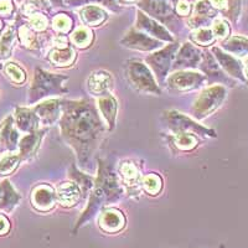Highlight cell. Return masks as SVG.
<instances>
[{
  "instance_id": "cell-9",
  "label": "cell",
  "mask_w": 248,
  "mask_h": 248,
  "mask_svg": "<svg viewBox=\"0 0 248 248\" xmlns=\"http://www.w3.org/2000/svg\"><path fill=\"white\" fill-rule=\"evenodd\" d=\"M201 60H202V52H201L200 48L190 43H185L181 46L179 54L175 57V62L171 66V70H192V68L200 66Z\"/></svg>"
},
{
  "instance_id": "cell-21",
  "label": "cell",
  "mask_w": 248,
  "mask_h": 248,
  "mask_svg": "<svg viewBox=\"0 0 248 248\" xmlns=\"http://www.w3.org/2000/svg\"><path fill=\"white\" fill-rule=\"evenodd\" d=\"M21 201V195L17 194L9 180L0 183V211L12 212Z\"/></svg>"
},
{
  "instance_id": "cell-42",
  "label": "cell",
  "mask_w": 248,
  "mask_h": 248,
  "mask_svg": "<svg viewBox=\"0 0 248 248\" xmlns=\"http://www.w3.org/2000/svg\"><path fill=\"white\" fill-rule=\"evenodd\" d=\"M175 12L178 13V15H180V16H187L191 13V5L186 0H179L176 8H175Z\"/></svg>"
},
{
  "instance_id": "cell-17",
  "label": "cell",
  "mask_w": 248,
  "mask_h": 248,
  "mask_svg": "<svg viewBox=\"0 0 248 248\" xmlns=\"http://www.w3.org/2000/svg\"><path fill=\"white\" fill-rule=\"evenodd\" d=\"M46 129H37L32 133H29L20 139L19 141V155L21 160H28L36 154L39 149L40 141L44 138Z\"/></svg>"
},
{
  "instance_id": "cell-26",
  "label": "cell",
  "mask_w": 248,
  "mask_h": 248,
  "mask_svg": "<svg viewBox=\"0 0 248 248\" xmlns=\"http://www.w3.org/2000/svg\"><path fill=\"white\" fill-rule=\"evenodd\" d=\"M79 16L85 25L98 26L107 20V13L97 5H86L79 10Z\"/></svg>"
},
{
  "instance_id": "cell-4",
  "label": "cell",
  "mask_w": 248,
  "mask_h": 248,
  "mask_svg": "<svg viewBox=\"0 0 248 248\" xmlns=\"http://www.w3.org/2000/svg\"><path fill=\"white\" fill-rule=\"evenodd\" d=\"M163 119L167 123L168 128L174 134L179 133H192L201 137H216L215 130L203 127L190 117L185 116L178 110H167L163 113Z\"/></svg>"
},
{
  "instance_id": "cell-37",
  "label": "cell",
  "mask_w": 248,
  "mask_h": 248,
  "mask_svg": "<svg viewBox=\"0 0 248 248\" xmlns=\"http://www.w3.org/2000/svg\"><path fill=\"white\" fill-rule=\"evenodd\" d=\"M223 48H226L227 51H231L233 54H242V52L248 51V40L238 36L231 37L223 45Z\"/></svg>"
},
{
  "instance_id": "cell-32",
  "label": "cell",
  "mask_w": 248,
  "mask_h": 248,
  "mask_svg": "<svg viewBox=\"0 0 248 248\" xmlns=\"http://www.w3.org/2000/svg\"><path fill=\"white\" fill-rule=\"evenodd\" d=\"M20 161H21V158L19 154H13V153L4 154L0 158V175L5 176V175L12 174L19 167Z\"/></svg>"
},
{
  "instance_id": "cell-29",
  "label": "cell",
  "mask_w": 248,
  "mask_h": 248,
  "mask_svg": "<svg viewBox=\"0 0 248 248\" xmlns=\"http://www.w3.org/2000/svg\"><path fill=\"white\" fill-rule=\"evenodd\" d=\"M15 39V31L13 26H9L0 37V60H6L10 57L13 50V44Z\"/></svg>"
},
{
  "instance_id": "cell-12",
  "label": "cell",
  "mask_w": 248,
  "mask_h": 248,
  "mask_svg": "<svg viewBox=\"0 0 248 248\" xmlns=\"http://www.w3.org/2000/svg\"><path fill=\"white\" fill-rule=\"evenodd\" d=\"M136 29L137 30L147 32L148 35H153L159 41H168V43H172L174 41V39H172V36L170 35V32L167 29L161 26L158 21H155L154 19H150L149 16H147L140 10L137 14Z\"/></svg>"
},
{
  "instance_id": "cell-8",
  "label": "cell",
  "mask_w": 248,
  "mask_h": 248,
  "mask_svg": "<svg viewBox=\"0 0 248 248\" xmlns=\"http://www.w3.org/2000/svg\"><path fill=\"white\" fill-rule=\"evenodd\" d=\"M206 76L195 71H176L170 75L167 79V85L170 90L178 91V92H185V91H192L200 88L205 83Z\"/></svg>"
},
{
  "instance_id": "cell-16",
  "label": "cell",
  "mask_w": 248,
  "mask_h": 248,
  "mask_svg": "<svg viewBox=\"0 0 248 248\" xmlns=\"http://www.w3.org/2000/svg\"><path fill=\"white\" fill-rule=\"evenodd\" d=\"M56 195L57 201L63 207H72V206L77 205L81 199H83L81 187L75 181H66V183L60 184Z\"/></svg>"
},
{
  "instance_id": "cell-31",
  "label": "cell",
  "mask_w": 248,
  "mask_h": 248,
  "mask_svg": "<svg viewBox=\"0 0 248 248\" xmlns=\"http://www.w3.org/2000/svg\"><path fill=\"white\" fill-rule=\"evenodd\" d=\"M19 39L21 45L29 50H36L40 47L37 43V36L29 25H21L19 28Z\"/></svg>"
},
{
  "instance_id": "cell-22",
  "label": "cell",
  "mask_w": 248,
  "mask_h": 248,
  "mask_svg": "<svg viewBox=\"0 0 248 248\" xmlns=\"http://www.w3.org/2000/svg\"><path fill=\"white\" fill-rule=\"evenodd\" d=\"M119 172H121V178L123 180V184L128 187L129 192L132 194L137 192L139 187L141 186V175L139 172L138 168L136 167V164L132 161H124L119 167Z\"/></svg>"
},
{
  "instance_id": "cell-40",
  "label": "cell",
  "mask_w": 248,
  "mask_h": 248,
  "mask_svg": "<svg viewBox=\"0 0 248 248\" xmlns=\"http://www.w3.org/2000/svg\"><path fill=\"white\" fill-rule=\"evenodd\" d=\"M54 26L56 30H59L60 32H67V31L71 30L72 28V20L67 16V15H63V14H60L57 15L56 17L54 19Z\"/></svg>"
},
{
  "instance_id": "cell-2",
  "label": "cell",
  "mask_w": 248,
  "mask_h": 248,
  "mask_svg": "<svg viewBox=\"0 0 248 248\" xmlns=\"http://www.w3.org/2000/svg\"><path fill=\"white\" fill-rule=\"evenodd\" d=\"M67 79L68 76H65V75L51 74L37 67L35 70L34 81L29 90V103L32 105L48 96L66 93L67 88H65L63 85Z\"/></svg>"
},
{
  "instance_id": "cell-36",
  "label": "cell",
  "mask_w": 248,
  "mask_h": 248,
  "mask_svg": "<svg viewBox=\"0 0 248 248\" xmlns=\"http://www.w3.org/2000/svg\"><path fill=\"white\" fill-rule=\"evenodd\" d=\"M191 39L195 44H198L200 46H209L214 43L215 35L212 32L211 29L201 28L195 31L191 35Z\"/></svg>"
},
{
  "instance_id": "cell-10",
  "label": "cell",
  "mask_w": 248,
  "mask_h": 248,
  "mask_svg": "<svg viewBox=\"0 0 248 248\" xmlns=\"http://www.w3.org/2000/svg\"><path fill=\"white\" fill-rule=\"evenodd\" d=\"M121 44L124 47L138 51H154L163 45L161 41L149 37L137 29H130L127 35L121 40Z\"/></svg>"
},
{
  "instance_id": "cell-33",
  "label": "cell",
  "mask_w": 248,
  "mask_h": 248,
  "mask_svg": "<svg viewBox=\"0 0 248 248\" xmlns=\"http://www.w3.org/2000/svg\"><path fill=\"white\" fill-rule=\"evenodd\" d=\"M4 72H5L6 76L10 78V81L17 83V85H21L26 81V72L20 67L17 63L15 62H8L4 66Z\"/></svg>"
},
{
  "instance_id": "cell-48",
  "label": "cell",
  "mask_w": 248,
  "mask_h": 248,
  "mask_svg": "<svg viewBox=\"0 0 248 248\" xmlns=\"http://www.w3.org/2000/svg\"><path fill=\"white\" fill-rule=\"evenodd\" d=\"M1 29H3V23H1V20H0V31H1Z\"/></svg>"
},
{
  "instance_id": "cell-7",
  "label": "cell",
  "mask_w": 248,
  "mask_h": 248,
  "mask_svg": "<svg viewBox=\"0 0 248 248\" xmlns=\"http://www.w3.org/2000/svg\"><path fill=\"white\" fill-rule=\"evenodd\" d=\"M178 43H170L168 46H165L161 50L156 51L154 54L149 55L145 59L150 70L154 72L159 85H163L165 78H167L168 72L171 68L172 60L176 57V51H178Z\"/></svg>"
},
{
  "instance_id": "cell-13",
  "label": "cell",
  "mask_w": 248,
  "mask_h": 248,
  "mask_svg": "<svg viewBox=\"0 0 248 248\" xmlns=\"http://www.w3.org/2000/svg\"><path fill=\"white\" fill-rule=\"evenodd\" d=\"M19 133L15 129L13 116H8L0 124V150L13 153L19 148Z\"/></svg>"
},
{
  "instance_id": "cell-11",
  "label": "cell",
  "mask_w": 248,
  "mask_h": 248,
  "mask_svg": "<svg viewBox=\"0 0 248 248\" xmlns=\"http://www.w3.org/2000/svg\"><path fill=\"white\" fill-rule=\"evenodd\" d=\"M57 201V195L54 187L47 184L37 185L31 194V203L37 211L46 212L54 209Z\"/></svg>"
},
{
  "instance_id": "cell-47",
  "label": "cell",
  "mask_w": 248,
  "mask_h": 248,
  "mask_svg": "<svg viewBox=\"0 0 248 248\" xmlns=\"http://www.w3.org/2000/svg\"><path fill=\"white\" fill-rule=\"evenodd\" d=\"M245 66H246V71H247V75H248V59L246 60V62H245Z\"/></svg>"
},
{
  "instance_id": "cell-30",
  "label": "cell",
  "mask_w": 248,
  "mask_h": 248,
  "mask_svg": "<svg viewBox=\"0 0 248 248\" xmlns=\"http://www.w3.org/2000/svg\"><path fill=\"white\" fill-rule=\"evenodd\" d=\"M174 144L180 150H194L199 145V139L192 133H179L174 134Z\"/></svg>"
},
{
  "instance_id": "cell-5",
  "label": "cell",
  "mask_w": 248,
  "mask_h": 248,
  "mask_svg": "<svg viewBox=\"0 0 248 248\" xmlns=\"http://www.w3.org/2000/svg\"><path fill=\"white\" fill-rule=\"evenodd\" d=\"M226 97V88L223 86H214L203 90L192 106V116L196 119H203L222 105Z\"/></svg>"
},
{
  "instance_id": "cell-49",
  "label": "cell",
  "mask_w": 248,
  "mask_h": 248,
  "mask_svg": "<svg viewBox=\"0 0 248 248\" xmlns=\"http://www.w3.org/2000/svg\"><path fill=\"white\" fill-rule=\"evenodd\" d=\"M19 1H21V0H19Z\"/></svg>"
},
{
  "instance_id": "cell-14",
  "label": "cell",
  "mask_w": 248,
  "mask_h": 248,
  "mask_svg": "<svg viewBox=\"0 0 248 248\" xmlns=\"http://www.w3.org/2000/svg\"><path fill=\"white\" fill-rule=\"evenodd\" d=\"M34 112L39 117L40 123L45 124V125H51L59 118H61L62 114V99H47L37 106H35Z\"/></svg>"
},
{
  "instance_id": "cell-46",
  "label": "cell",
  "mask_w": 248,
  "mask_h": 248,
  "mask_svg": "<svg viewBox=\"0 0 248 248\" xmlns=\"http://www.w3.org/2000/svg\"><path fill=\"white\" fill-rule=\"evenodd\" d=\"M51 1H52V3L55 4V5H62V0H51Z\"/></svg>"
},
{
  "instance_id": "cell-38",
  "label": "cell",
  "mask_w": 248,
  "mask_h": 248,
  "mask_svg": "<svg viewBox=\"0 0 248 248\" xmlns=\"http://www.w3.org/2000/svg\"><path fill=\"white\" fill-rule=\"evenodd\" d=\"M66 3L68 5H85V4H91L92 3H97V4H103L105 6H107L108 9L113 10V12H119L118 5L116 4V0H67Z\"/></svg>"
},
{
  "instance_id": "cell-28",
  "label": "cell",
  "mask_w": 248,
  "mask_h": 248,
  "mask_svg": "<svg viewBox=\"0 0 248 248\" xmlns=\"http://www.w3.org/2000/svg\"><path fill=\"white\" fill-rule=\"evenodd\" d=\"M48 60L55 66H68L75 60V51L71 46L67 47H56L55 46L48 54Z\"/></svg>"
},
{
  "instance_id": "cell-27",
  "label": "cell",
  "mask_w": 248,
  "mask_h": 248,
  "mask_svg": "<svg viewBox=\"0 0 248 248\" xmlns=\"http://www.w3.org/2000/svg\"><path fill=\"white\" fill-rule=\"evenodd\" d=\"M68 176L72 179V181L77 184V185L81 187L82 195H83V199L90 194V191H92V189L94 187V181L92 176L85 174V172L79 171L76 168V165H71L70 170H68Z\"/></svg>"
},
{
  "instance_id": "cell-39",
  "label": "cell",
  "mask_w": 248,
  "mask_h": 248,
  "mask_svg": "<svg viewBox=\"0 0 248 248\" xmlns=\"http://www.w3.org/2000/svg\"><path fill=\"white\" fill-rule=\"evenodd\" d=\"M29 24H30L29 26H30L31 29H34V30L44 31L47 28V19H46L45 15L35 13V14L29 16Z\"/></svg>"
},
{
  "instance_id": "cell-6",
  "label": "cell",
  "mask_w": 248,
  "mask_h": 248,
  "mask_svg": "<svg viewBox=\"0 0 248 248\" xmlns=\"http://www.w3.org/2000/svg\"><path fill=\"white\" fill-rule=\"evenodd\" d=\"M178 1L179 0H140L139 8L175 31L176 25H179L175 16V8Z\"/></svg>"
},
{
  "instance_id": "cell-3",
  "label": "cell",
  "mask_w": 248,
  "mask_h": 248,
  "mask_svg": "<svg viewBox=\"0 0 248 248\" xmlns=\"http://www.w3.org/2000/svg\"><path fill=\"white\" fill-rule=\"evenodd\" d=\"M127 76L130 85L137 91L143 93H152V94H160L161 90L159 87L158 82L155 81L152 71L147 65H144L141 61L128 62Z\"/></svg>"
},
{
  "instance_id": "cell-45",
  "label": "cell",
  "mask_w": 248,
  "mask_h": 248,
  "mask_svg": "<svg viewBox=\"0 0 248 248\" xmlns=\"http://www.w3.org/2000/svg\"><path fill=\"white\" fill-rule=\"evenodd\" d=\"M137 0H119V4H124V5H128V4L136 3Z\"/></svg>"
},
{
  "instance_id": "cell-23",
  "label": "cell",
  "mask_w": 248,
  "mask_h": 248,
  "mask_svg": "<svg viewBox=\"0 0 248 248\" xmlns=\"http://www.w3.org/2000/svg\"><path fill=\"white\" fill-rule=\"evenodd\" d=\"M98 103L99 112L102 117L106 119L108 124V129L113 130L116 127V118H117V109H118V103L117 99L112 94H107L105 97H99L97 99Z\"/></svg>"
},
{
  "instance_id": "cell-34",
  "label": "cell",
  "mask_w": 248,
  "mask_h": 248,
  "mask_svg": "<svg viewBox=\"0 0 248 248\" xmlns=\"http://www.w3.org/2000/svg\"><path fill=\"white\" fill-rule=\"evenodd\" d=\"M92 35L93 34L91 32L90 29L86 28V26H79V28H77L74 31L71 40L78 47H87L91 44V41H92Z\"/></svg>"
},
{
  "instance_id": "cell-25",
  "label": "cell",
  "mask_w": 248,
  "mask_h": 248,
  "mask_svg": "<svg viewBox=\"0 0 248 248\" xmlns=\"http://www.w3.org/2000/svg\"><path fill=\"white\" fill-rule=\"evenodd\" d=\"M200 70L206 77L211 81H223V74L221 71L218 62L210 52H202V60L200 62Z\"/></svg>"
},
{
  "instance_id": "cell-24",
  "label": "cell",
  "mask_w": 248,
  "mask_h": 248,
  "mask_svg": "<svg viewBox=\"0 0 248 248\" xmlns=\"http://www.w3.org/2000/svg\"><path fill=\"white\" fill-rule=\"evenodd\" d=\"M212 52L215 55V59L218 61V65H221L223 67V70L227 72L231 76L237 77V78L243 79V71L242 66L238 61H237L234 57H232L231 55H227L225 52L220 50L218 47L212 48Z\"/></svg>"
},
{
  "instance_id": "cell-20",
  "label": "cell",
  "mask_w": 248,
  "mask_h": 248,
  "mask_svg": "<svg viewBox=\"0 0 248 248\" xmlns=\"http://www.w3.org/2000/svg\"><path fill=\"white\" fill-rule=\"evenodd\" d=\"M125 225V218L118 210H105L99 216V227L107 233H117Z\"/></svg>"
},
{
  "instance_id": "cell-43",
  "label": "cell",
  "mask_w": 248,
  "mask_h": 248,
  "mask_svg": "<svg viewBox=\"0 0 248 248\" xmlns=\"http://www.w3.org/2000/svg\"><path fill=\"white\" fill-rule=\"evenodd\" d=\"M14 13V4L12 0H0V15L10 16Z\"/></svg>"
},
{
  "instance_id": "cell-19",
  "label": "cell",
  "mask_w": 248,
  "mask_h": 248,
  "mask_svg": "<svg viewBox=\"0 0 248 248\" xmlns=\"http://www.w3.org/2000/svg\"><path fill=\"white\" fill-rule=\"evenodd\" d=\"M216 13L212 8L211 1L209 0H199L195 5L194 16L189 20V26L191 29H201L207 25V23L211 21L212 17H215Z\"/></svg>"
},
{
  "instance_id": "cell-35",
  "label": "cell",
  "mask_w": 248,
  "mask_h": 248,
  "mask_svg": "<svg viewBox=\"0 0 248 248\" xmlns=\"http://www.w3.org/2000/svg\"><path fill=\"white\" fill-rule=\"evenodd\" d=\"M161 185H163V180L160 176L156 174H149L147 176H144L141 180V186L144 190L150 195H156L161 190Z\"/></svg>"
},
{
  "instance_id": "cell-41",
  "label": "cell",
  "mask_w": 248,
  "mask_h": 248,
  "mask_svg": "<svg viewBox=\"0 0 248 248\" xmlns=\"http://www.w3.org/2000/svg\"><path fill=\"white\" fill-rule=\"evenodd\" d=\"M212 32L216 37L218 39H225L230 32V29L229 25L223 21V20H216L214 23V26H212Z\"/></svg>"
},
{
  "instance_id": "cell-15",
  "label": "cell",
  "mask_w": 248,
  "mask_h": 248,
  "mask_svg": "<svg viewBox=\"0 0 248 248\" xmlns=\"http://www.w3.org/2000/svg\"><path fill=\"white\" fill-rule=\"evenodd\" d=\"M113 77L109 72L105 70L94 71L91 76L88 77L87 87L92 94L99 97H105L107 94H110V91L113 88Z\"/></svg>"
},
{
  "instance_id": "cell-1",
  "label": "cell",
  "mask_w": 248,
  "mask_h": 248,
  "mask_svg": "<svg viewBox=\"0 0 248 248\" xmlns=\"http://www.w3.org/2000/svg\"><path fill=\"white\" fill-rule=\"evenodd\" d=\"M62 138L76 153L81 167L87 168L105 136V124L91 99H62L60 118Z\"/></svg>"
},
{
  "instance_id": "cell-44",
  "label": "cell",
  "mask_w": 248,
  "mask_h": 248,
  "mask_svg": "<svg viewBox=\"0 0 248 248\" xmlns=\"http://www.w3.org/2000/svg\"><path fill=\"white\" fill-rule=\"evenodd\" d=\"M10 230V222L4 215H0V236L6 234Z\"/></svg>"
},
{
  "instance_id": "cell-18",
  "label": "cell",
  "mask_w": 248,
  "mask_h": 248,
  "mask_svg": "<svg viewBox=\"0 0 248 248\" xmlns=\"http://www.w3.org/2000/svg\"><path fill=\"white\" fill-rule=\"evenodd\" d=\"M15 125L17 129L24 133H32L39 129L40 119L36 116L34 109H29L25 107H16L15 108L14 116Z\"/></svg>"
}]
</instances>
